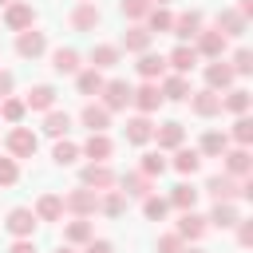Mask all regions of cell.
<instances>
[{"label":"cell","instance_id":"obj_1","mask_svg":"<svg viewBox=\"0 0 253 253\" xmlns=\"http://www.w3.org/2000/svg\"><path fill=\"white\" fill-rule=\"evenodd\" d=\"M8 225H12V229H16V233H28V229H32V213H28V210H16V213H12V221H8Z\"/></svg>","mask_w":253,"mask_h":253},{"label":"cell","instance_id":"obj_2","mask_svg":"<svg viewBox=\"0 0 253 253\" xmlns=\"http://www.w3.org/2000/svg\"><path fill=\"white\" fill-rule=\"evenodd\" d=\"M40 47H43V40H40V36H24V40H20V51H24V55H36Z\"/></svg>","mask_w":253,"mask_h":253},{"label":"cell","instance_id":"obj_3","mask_svg":"<svg viewBox=\"0 0 253 253\" xmlns=\"http://www.w3.org/2000/svg\"><path fill=\"white\" fill-rule=\"evenodd\" d=\"M174 67H182V71H186V67H194V51H186V47H182V51H174Z\"/></svg>","mask_w":253,"mask_h":253},{"label":"cell","instance_id":"obj_4","mask_svg":"<svg viewBox=\"0 0 253 253\" xmlns=\"http://www.w3.org/2000/svg\"><path fill=\"white\" fill-rule=\"evenodd\" d=\"M55 67H59V71H71V67H75V55H71V51H59V55H55Z\"/></svg>","mask_w":253,"mask_h":253},{"label":"cell","instance_id":"obj_5","mask_svg":"<svg viewBox=\"0 0 253 253\" xmlns=\"http://www.w3.org/2000/svg\"><path fill=\"white\" fill-rule=\"evenodd\" d=\"M32 103H36V107H47V103H51V91H47V87H36V91H32Z\"/></svg>","mask_w":253,"mask_h":253},{"label":"cell","instance_id":"obj_6","mask_svg":"<svg viewBox=\"0 0 253 253\" xmlns=\"http://www.w3.org/2000/svg\"><path fill=\"white\" fill-rule=\"evenodd\" d=\"M119 103H126V87H123V83L111 87V107H119Z\"/></svg>","mask_w":253,"mask_h":253},{"label":"cell","instance_id":"obj_7","mask_svg":"<svg viewBox=\"0 0 253 253\" xmlns=\"http://www.w3.org/2000/svg\"><path fill=\"white\" fill-rule=\"evenodd\" d=\"M83 119H87V123H91V126H103V123H107V115H103V111H95V107H91V111H87V115H83Z\"/></svg>","mask_w":253,"mask_h":253},{"label":"cell","instance_id":"obj_8","mask_svg":"<svg viewBox=\"0 0 253 253\" xmlns=\"http://www.w3.org/2000/svg\"><path fill=\"white\" fill-rule=\"evenodd\" d=\"M63 126H67V115H51V119H47V130H55V134H59Z\"/></svg>","mask_w":253,"mask_h":253},{"label":"cell","instance_id":"obj_9","mask_svg":"<svg viewBox=\"0 0 253 253\" xmlns=\"http://www.w3.org/2000/svg\"><path fill=\"white\" fill-rule=\"evenodd\" d=\"M12 146H16V150H32V146H36V138H28V134H16V138H12Z\"/></svg>","mask_w":253,"mask_h":253},{"label":"cell","instance_id":"obj_10","mask_svg":"<svg viewBox=\"0 0 253 253\" xmlns=\"http://www.w3.org/2000/svg\"><path fill=\"white\" fill-rule=\"evenodd\" d=\"M87 154H107V138H91L87 142Z\"/></svg>","mask_w":253,"mask_h":253},{"label":"cell","instance_id":"obj_11","mask_svg":"<svg viewBox=\"0 0 253 253\" xmlns=\"http://www.w3.org/2000/svg\"><path fill=\"white\" fill-rule=\"evenodd\" d=\"M138 103H142V107H154V103H158V95H154V87H142V99H138Z\"/></svg>","mask_w":253,"mask_h":253},{"label":"cell","instance_id":"obj_12","mask_svg":"<svg viewBox=\"0 0 253 253\" xmlns=\"http://www.w3.org/2000/svg\"><path fill=\"white\" fill-rule=\"evenodd\" d=\"M178 166H182V170H194V166H198V154H182Z\"/></svg>","mask_w":253,"mask_h":253},{"label":"cell","instance_id":"obj_13","mask_svg":"<svg viewBox=\"0 0 253 253\" xmlns=\"http://www.w3.org/2000/svg\"><path fill=\"white\" fill-rule=\"evenodd\" d=\"M158 67H162V63H158V59H142V71H146V75H154V71H158Z\"/></svg>","mask_w":253,"mask_h":253},{"label":"cell","instance_id":"obj_14","mask_svg":"<svg viewBox=\"0 0 253 253\" xmlns=\"http://www.w3.org/2000/svg\"><path fill=\"white\" fill-rule=\"evenodd\" d=\"M130 138H146V123H134L130 126Z\"/></svg>","mask_w":253,"mask_h":253},{"label":"cell","instance_id":"obj_15","mask_svg":"<svg viewBox=\"0 0 253 253\" xmlns=\"http://www.w3.org/2000/svg\"><path fill=\"white\" fill-rule=\"evenodd\" d=\"M71 154H75L71 146H59V150H55V158H59V162H71Z\"/></svg>","mask_w":253,"mask_h":253},{"label":"cell","instance_id":"obj_16","mask_svg":"<svg viewBox=\"0 0 253 253\" xmlns=\"http://www.w3.org/2000/svg\"><path fill=\"white\" fill-rule=\"evenodd\" d=\"M12 174H16V170H12V162H0V178H4V182H12Z\"/></svg>","mask_w":253,"mask_h":253},{"label":"cell","instance_id":"obj_17","mask_svg":"<svg viewBox=\"0 0 253 253\" xmlns=\"http://www.w3.org/2000/svg\"><path fill=\"white\" fill-rule=\"evenodd\" d=\"M91 253H111V245H107V241H99V245H91Z\"/></svg>","mask_w":253,"mask_h":253},{"label":"cell","instance_id":"obj_18","mask_svg":"<svg viewBox=\"0 0 253 253\" xmlns=\"http://www.w3.org/2000/svg\"><path fill=\"white\" fill-rule=\"evenodd\" d=\"M16 253H32V245H16Z\"/></svg>","mask_w":253,"mask_h":253},{"label":"cell","instance_id":"obj_19","mask_svg":"<svg viewBox=\"0 0 253 253\" xmlns=\"http://www.w3.org/2000/svg\"><path fill=\"white\" fill-rule=\"evenodd\" d=\"M4 87H8V75H0V91H4Z\"/></svg>","mask_w":253,"mask_h":253}]
</instances>
